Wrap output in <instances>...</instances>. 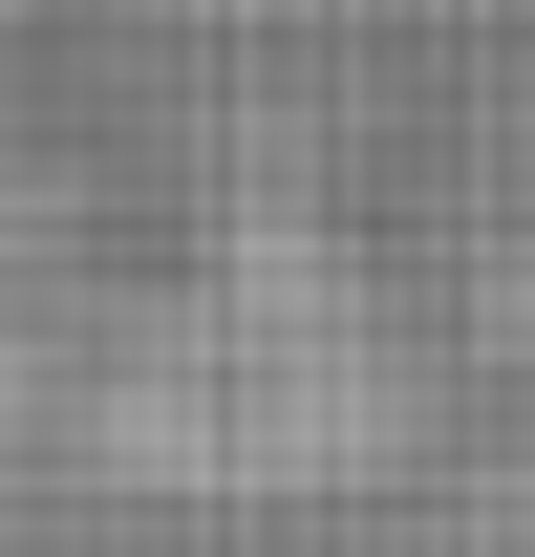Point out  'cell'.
I'll list each match as a JSON object with an SVG mask.
<instances>
[{"label": "cell", "mask_w": 535, "mask_h": 557, "mask_svg": "<svg viewBox=\"0 0 535 557\" xmlns=\"http://www.w3.org/2000/svg\"><path fill=\"white\" fill-rule=\"evenodd\" d=\"M0 22H22V0H0Z\"/></svg>", "instance_id": "6da1fadb"}]
</instances>
